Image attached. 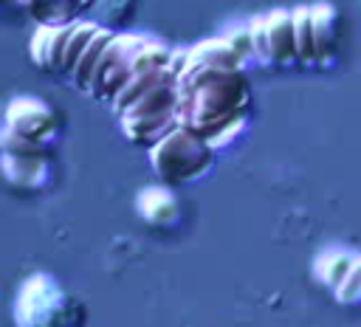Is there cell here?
Listing matches in <instances>:
<instances>
[{
	"label": "cell",
	"mask_w": 361,
	"mask_h": 327,
	"mask_svg": "<svg viewBox=\"0 0 361 327\" xmlns=\"http://www.w3.org/2000/svg\"><path fill=\"white\" fill-rule=\"evenodd\" d=\"M268 45L271 54L279 59H288L290 54H296V31H293V20L288 14H274L268 23Z\"/></svg>",
	"instance_id": "1"
},
{
	"label": "cell",
	"mask_w": 361,
	"mask_h": 327,
	"mask_svg": "<svg viewBox=\"0 0 361 327\" xmlns=\"http://www.w3.org/2000/svg\"><path fill=\"white\" fill-rule=\"evenodd\" d=\"M110 34H93V39L87 42V48H85V54L79 56V62H76V68H73V76H76V82L79 85H90L93 82V73H96V65H99V59H102V54H104V48L110 45Z\"/></svg>",
	"instance_id": "2"
},
{
	"label": "cell",
	"mask_w": 361,
	"mask_h": 327,
	"mask_svg": "<svg viewBox=\"0 0 361 327\" xmlns=\"http://www.w3.org/2000/svg\"><path fill=\"white\" fill-rule=\"evenodd\" d=\"M93 34H96V31H93L90 25H73V34H71V39H68V45H65V59H62V68H65V70L73 73V68H76L79 56L85 54L87 42L93 39Z\"/></svg>",
	"instance_id": "3"
},
{
	"label": "cell",
	"mask_w": 361,
	"mask_h": 327,
	"mask_svg": "<svg viewBox=\"0 0 361 327\" xmlns=\"http://www.w3.org/2000/svg\"><path fill=\"white\" fill-rule=\"evenodd\" d=\"M293 31H296V54L299 56H313L316 42H313V20L307 11L293 14Z\"/></svg>",
	"instance_id": "4"
},
{
	"label": "cell",
	"mask_w": 361,
	"mask_h": 327,
	"mask_svg": "<svg viewBox=\"0 0 361 327\" xmlns=\"http://www.w3.org/2000/svg\"><path fill=\"white\" fill-rule=\"evenodd\" d=\"M254 45H257V51H259V54H271V45H268V28H265V23H259V25L254 28Z\"/></svg>",
	"instance_id": "5"
}]
</instances>
